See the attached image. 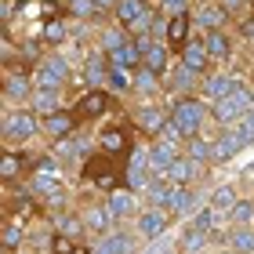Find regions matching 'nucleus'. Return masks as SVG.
Returning a JSON list of instances; mask_svg holds the SVG:
<instances>
[{"label":"nucleus","mask_w":254,"mask_h":254,"mask_svg":"<svg viewBox=\"0 0 254 254\" xmlns=\"http://www.w3.org/2000/svg\"><path fill=\"white\" fill-rule=\"evenodd\" d=\"M207 178V167L200 164V160H192V156H186L182 153L175 164L167 167V175H164V182H171V186H178V189H189V186H200V182Z\"/></svg>","instance_id":"4be33fe9"},{"label":"nucleus","mask_w":254,"mask_h":254,"mask_svg":"<svg viewBox=\"0 0 254 254\" xmlns=\"http://www.w3.org/2000/svg\"><path fill=\"white\" fill-rule=\"evenodd\" d=\"M51 233H55V236H69V240H91V236H87V225H84V214H80V207H76V211H69V214L51 218ZM91 244H95V240H91Z\"/></svg>","instance_id":"2f4dec72"},{"label":"nucleus","mask_w":254,"mask_h":254,"mask_svg":"<svg viewBox=\"0 0 254 254\" xmlns=\"http://www.w3.org/2000/svg\"><path fill=\"white\" fill-rule=\"evenodd\" d=\"M134 124V131L149 138V142H156V138H164V131L171 127V109H167V98L160 102H138V106L127 113Z\"/></svg>","instance_id":"6e6552de"},{"label":"nucleus","mask_w":254,"mask_h":254,"mask_svg":"<svg viewBox=\"0 0 254 254\" xmlns=\"http://www.w3.org/2000/svg\"><path fill=\"white\" fill-rule=\"evenodd\" d=\"M106 91H113L117 98H124V95H134V73H131V69H113V65H109Z\"/></svg>","instance_id":"58836bf2"},{"label":"nucleus","mask_w":254,"mask_h":254,"mask_svg":"<svg viewBox=\"0 0 254 254\" xmlns=\"http://www.w3.org/2000/svg\"><path fill=\"white\" fill-rule=\"evenodd\" d=\"M196 22V33H214V29H233V15L225 11L222 0H196V7L189 11Z\"/></svg>","instance_id":"4468645a"},{"label":"nucleus","mask_w":254,"mask_h":254,"mask_svg":"<svg viewBox=\"0 0 254 254\" xmlns=\"http://www.w3.org/2000/svg\"><path fill=\"white\" fill-rule=\"evenodd\" d=\"M37 4H40V7H62L65 0H37Z\"/></svg>","instance_id":"8fccbe9b"},{"label":"nucleus","mask_w":254,"mask_h":254,"mask_svg":"<svg viewBox=\"0 0 254 254\" xmlns=\"http://www.w3.org/2000/svg\"><path fill=\"white\" fill-rule=\"evenodd\" d=\"M247 80H251V87H254V62H251V76H247Z\"/></svg>","instance_id":"603ef678"},{"label":"nucleus","mask_w":254,"mask_h":254,"mask_svg":"<svg viewBox=\"0 0 254 254\" xmlns=\"http://www.w3.org/2000/svg\"><path fill=\"white\" fill-rule=\"evenodd\" d=\"M203 44H207V55H211L214 69H229V62H236V33L233 29L203 33Z\"/></svg>","instance_id":"412c9836"},{"label":"nucleus","mask_w":254,"mask_h":254,"mask_svg":"<svg viewBox=\"0 0 254 254\" xmlns=\"http://www.w3.org/2000/svg\"><path fill=\"white\" fill-rule=\"evenodd\" d=\"M171 254H178V251H171Z\"/></svg>","instance_id":"6e6d98bb"},{"label":"nucleus","mask_w":254,"mask_h":254,"mask_svg":"<svg viewBox=\"0 0 254 254\" xmlns=\"http://www.w3.org/2000/svg\"><path fill=\"white\" fill-rule=\"evenodd\" d=\"M69 109L76 113L80 127H87V124H106L109 113H120V98L113 95V91H106V87H91V91H84L80 98L69 102Z\"/></svg>","instance_id":"20e7f679"},{"label":"nucleus","mask_w":254,"mask_h":254,"mask_svg":"<svg viewBox=\"0 0 254 254\" xmlns=\"http://www.w3.org/2000/svg\"><path fill=\"white\" fill-rule=\"evenodd\" d=\"M138 233H134V225L127 229V225H117L109 236H102L91 244V254H138Z\"/></svg>","instance_id":"aec40b11"},{"label":"nucleus","mask_w":254,"mask_h":254,"mask_svg":"<svg viewBox=\"0 0 254 254\" xmlns=\"http://www.w3.org/2000/svg\"><path fill=\"white\" fill-rule=\"evenodd\" d=\"M156 7L164 11L167 18H175V15H189L196 7V0H156Z\"/></svg>","instance_id":"a18cd8bd"},{"label":"nucleus","mask_w":254,"mask_h":254,"mask_svg":"<svg viewBox=\"0 0 254 254\" xmlns=\"http://www.w3.org/2000/svg\"><path fill=\"white\" fill-rule=\"evenodd\" d=\"M171 222H175V214L167 207H142V214L134 218V233H138L142 244H156V240L167 236Z\"/></svg>","instance_id":"ddd939ff"},{"label":"nucleus","mask_w":254,"mask_h":254,"mask_svg":"<svg viewBox=\"0 0 254 254\" xmlns=\"http://www.w3.org/2000/svg\"><path fill=\"white\" fill-rule=\"evenodd\" d=\"M33 138H40V117L33 109H4L0 117V142L4 149H26Z\"/></svg>","instance_id":"f03ea898"},{"label":"nucleus","mask_w":254,"mask_h":254,"mask_svg":"<svg viewBox=\"0 0 254 254\" xmlns=\"http://www.w3.org/2000/svg\"><path fill=\"white\" fill-rule=\"evenodd\" d=\"M182 153H186V149L175 145V142H167V138H156V142H149V164H153V178H164L167 167L175 164Z\"/></svg>","instance_id":"bb28decb"},{"label":"nucleus","mask_w":254,"mask_h":254,"mask_svg":"<svg viewBox=\"0 0 254 254\" xmlns=\"http://www.w3.org/2000/svg\"><path fill=\"white\" fill-rule=\"evenodd\" d=\"M95 7L102 11V18L113 22V15H117V7H120V0H95Z\"/></svg>","instance_id":"09e8293b"},{"label":"nucleus","mask_w":254,"mask_h":254,"mask_svg":"<svg viewBox=\"0 0 254 254\" xmlns=\"http://www.w3.org/2000/svg\"><path fill=\"white\" fill-rule=\"evenodd\" d=\"M236 37L251 48V59H254V15H251L247 22H240V26H236Z\"/></svg>","instance_id":"de8ad7c7"},{"label":"nucleus","mask_w":254,"mask_h":254,"mask_svg":"<svg viewBox=\"0 0 254 254\" xmlns=\"http://www.w3.org/2000/svg\"><path fill=\"white\" fill-rule=\"evenodd\" d=\"M80 131V120H76V113L73 109H59V113H51V117H40V138L48 145L55 142H62V138H73Z\"/></svg>","instance_id":"dca6fc26"},{"label":"nucleus","mask_w":254,"mask_h":254,"mask_svg":"<svg viewBox=\"0 0 254 254\" xmlns=\"http://www.w3.org/2000/svg\"><path fill=\"white\" fill-rule=\"evenodd\" d=\"M203 207H207V200L200 196V186H189V189H178V186H175V189H171L167 211L175 214V218H189V222H192Z\"/></svg>","instance_id":"5701e85b"},{"label":"nucleus","mask_w":254,"mask_h":254,"mask_svg":"<svg viewBox=\"0 0 254 254\" xmlns=\"http://www.w3.org/2000/svg\"><path fill=\"white\" fill-rule=\"evenodd\" d=\"M244 117H247V109L236 102V95H229V98H222V102L211 106V127L214 131H229V127H236Z\"/></svg>","instance_id":"a878e982"},{"label":"nucleus","mask_w":254,"mask_h":254,"mask_svg":"<svg viewBox=\"0 0 254 254\" xmlns=\"http://www.w3.org/2000/svg\"><path fill=\"white\" fill-rule=\"evenodd\" d=\"M200 84H203V76L192 73V69L182 65V62H175V65H171V73L164 76L167 98H192V95H200Z\"/></svg>","instance_id":"6ab92c4d"},{"label":"nucleus","mask_w":254,"mask_h":254,"mask_svg":"<svg viewBox=\"0 0 254 254\" xmlns=\"http://www.w3.org/2000/svg\"><path fill=\"white\" fill-rule=\"evenodd\" d=\"M233 131H236L240 138H244V145L251 149V145H254V113H247V117H244V120H240V124L233 127Z\"/></svg>","instance_id":"49530a36"},{"label":"nucleus","mask_w":254,"mask_h":254,"mask_svg":"<svg viewBox=\"0 0 254 254\" xmlns=\"http://www.w3.org/2000/svg\"><path fill=\"white\" fill-rule=\"evenodd\" d=\"M65 4H73V0H65Z\"/></svg>","instance_id":"5fc2aeb1"},{"label":"nucleus","mask_w":254,"mask_h":254,"mask_svg":"<svg viewBox=\"0 0 254 254\" xmlns=\"http://www.w3.org/2000/svg\"><path fill=\"white\" fill-rule=\"evenodd\" d=\"M178 62H182V65H189L192 73H200V76H207V73L214 69L211 55H207V44H203V37H192V40L186 44V48H182Z\"/></svg>","instance_id":"cd10ccee"},{"label":"nucleus","mask_w":254,"mask_h":254,"mask_svg":"<svg viewBox=\"0 0 254 254\" xmlns=\"http://www.w3.org/2000/svg\"><path fill=\"white\" fill-rule=\"evenodd\" d=\"M76 76L84 80L87 87H106V80H109V55L98 51V48H87L84 55H80V62H76Z\"/></svg>","instance_id":"f3484780"},{"label":"nucleus","mask_w":254,"mask_h":254,"mask_svg":"<svg viewBox=\"0 0 254 254\" xmlns=\"http://www.w3.org/2000/svg\"><path fill=\"white\" fill-rule=\"evenodd\" d=\"M84 171V178H87V186H95L98 192H117V189H124V160H113V156H106V153H91L87 156V164L80 167Z\"/></svg>","instance_id":"423d86ee"},{"label":"nucleus","mask_w":254,"mask_h":254,"mask_svg":"<svg viewBox=\"0 0 254 254\" xmlns=\"http://www.w3.org/2000/svg\"><path fill=\"white\" fill-rule=\"evenodd\" d=\"M153 186V164H149V145H134L131 156L124 160V189L142 196Z\"/></svg>","instance_id":"9d476101"},{"label":"nucleus","mask_w":254,"mask_h":254,"mask_svg":"<svg viewBox=\"0 0 254 254\" xmlns=\"http://www.w3.org/2000/svg\"><path fill=\"white\" fill-rule=\"evenodd\" d=\"M240 87H244V76H233L229 69H211V73L203 76V84H200V98L207 106H214V102L236 95Z\"/></svg>","instance_id":"2eb2a0df"},{"label":"nucleus","mask_w":254,"mask_h":254,"mask_svg":"<svg viewBox=\"0 0 254 254\" xmlns=\"http://www.w3.org/2000/svg\"><path fill=\"white\" fill-rule=\"evenodd\" d=\"M218 254H236V251H229V247H222V251H218Z\"/></svg>","instance_id":"864d4df0"},{"label":"nucleus","mask_w":254,"mask_h":254,"mask_svg":"<svg viewBox=\"0 0 254 254\" xmlns=\"http://www.w3.org/2000/svg\"><path fill=\"white\" fill-rule=\"evenodd\" d=\"M62 175H65V167H62V164H55V160H51V153L44 149V153H40V160H37V167H33V175L26 178V189H29V196H33L37 203L51 200L55 192H62V189H65Z\"/></svg>","instance_id":"39448f33"},{"label":"nucleus","mask_w":254,"mask_h":254,"mask_svg":"<svg viewBox=\"0 0 254 254\" xmlns=\"http://www.w3.org/2000/svg\"><path fill=\"white\" fill-rule=\"evenodd\" d=\"M186 156L200 160L203 167H214V127L207 134H200V138H189L186 142Z\"/></svg>","instance_id":"e433bc0d"},{"label":"nucleus","mask_w":254,"mask_h":254,"mask_svg":"<svg viewBox=\"0 0 254 254\" xmlns=\"http://www.w3.org/2000/svg\"><path fill=\"white\" fill-rule=\"evenodd\" d=\"M171 182H164V178H153V186H149L145 192H142V200H145V207H167V200H171Z\"/></svg>","instance_id":"79ce46f5"},{"label":"nucleus","mask_w":254,"mask_h":254,"mask_svg":"<svg viewBox=\"0 0 254 254\" xmlns=\"http://www.w3.org/2000/svg\"><path fill=\"white\" fill-rule=\"evenodd\" d=\"M236 200H240V192L233 189V186H214L211 189V196H207V207H214V211H233L236 207Z\"/></svg>","instance_id":"a19ab883"},{"label":"nucleus","mask_w":254,"mask_h":254,"mask_svg":"<svg viewBox=\"0 0 254 254\" xmlns=\"http://www.w3.org/2000/svg\"><path fill=\"white\" fill-rule=\"evenodd\" d=\"M244 149H247L244 138H240L233 127H229V131H214V167H218V164H229V160H236Z\"/></svg>","instance_id":"7c9ffc66"},{"label":"nucleus","mask_w":254,"mask_h":254,"mask_svg":"<svg viewBox=\"0 0 254 254\" xmlns=\"http://www.w3.org/2000/svg\"><path fill=\"white\" fill-rule=\"evenodd\" d=\"M134 124L131 117H120V120H106L95 131V149L98 153H106L113 160H127L131 156V149H134Z\"/></svg>","instance_id":"7ed1b4c3"},{"label":"nucleus","mask_w":254,"mask_h":254,"mask_svg":"<svg viewBox=\"0 0 254 254\" xmlns=\"http://www.w3.org/2000/svg\"><path fill=\"white\" fill-rule=\"evenodd\" d=\"M80 214H84V225H87V236L91 240H102V236H109L113 229V214H109V207L106 200H91V203H80Z\"/></svg>","instance_id":"b1692460"},{"label":"nucleus","mask_w":254,"mask_h":254,"mask_svg":"<svg viewBox=\"0 0 254 254\" xmlns=\"http://www.w3.org/2000/svg\"><path fill=\"white\" fill-rule=\"evenodd\" d=\"M37 84L29 69H4V109H29Z\"/></svg>","instance_id":"1a4fd4ad"},{"label":"nucleus","mask_w":254,"mask_h":254,"mask_svg":"<svg viewBox=\"0 0 254 254\" xmlns=\"http://www.w3.org/2000/svg\"><path fill=\"white\" fill-rule=\"evenodd\" d=\"M175 62H178L175 51H171L164 40H149L145 48H142V65L149 69V73H156V76H167Z\"/></svg>","instance_id":"393cba45"},{"label":"nucleus","mask_w":254,"mask_h":254,"mask_svg":"<svg viewBox=\"0 0 254 254\" xmlns=\"http://www.w3.org/2000/svg\"><path fill=\"white\" fill-rule=\"evenodd\" d=\"M127 44H131V29L117 26V22H109V26L95 29V48H98V51H106V55L120 51V48H127Z\"/></svg>","instance_id":"473e14b6"},{"label":"nucleus","mask_w":254,"mask_h":254,"mask_svg":"<svg viewBox=\"0 0 254 254\" xmlns=\"http://www.w3.org/2000/svg\"><path fill=\"white\" fill-rule=\"evenodd\" d=\"M65 91H55V87H37V95H33V102H29V109L37 113V117H51V113H59V109H65Z\"/></svg>","instance_id":"72a5a7b5"},{"label":"nucleus","mask_w":254,"mask_h":254,"mask_svg":"<svg viewBox=\"0 0 254 254\" xmlns=\"http://www.w3.org/2000/svg\"><path fill=\"white\" fill-rule=\"evenodd\" d=\"M153 7H156L153 0H120V7H117V15H113V22H117V26H124V29H131L134 22L145 18Z\"/></svg>","instance_id":"f704fd0d"},{"label":"nucleus","mask_w":254,"mask_h":254,"mask_svg":"<svg viewBox=\"0 0 254 254\" xmlns=\"http://www.w3.org/2000/svg\"><path fill=\"white\" fill-rule=\"evenodd\" d=\"M15 4H22V7H26V4H37V0H15Z\"/></svg>","instance_id":"3c124183"},{"label":"nucleus","mask_w":254,"mask_h":254,"mask_svg":"<svg viewBox=\"0 0 254 254\" xmlns=\"http://www.w3.org/2000/svg\"><path fill=\"white\" fill-rule=\"evenodd\" d=\"M229 251L254 254V229H233V233H229Z\"/></svg>","instance_id":"37998d69"},{"label":"nucleus","mask_w":254,"mask_h":254,"mask_svg":"<svg viewBox=\"0 0 254 254\" xmlns=\"http://www.w3.org/2000/svg\"><path fill=\"white\" fill-rule=\"evenodd\" d=\"M229 222L233 229H254V196H240L236 207L229 211Z\"/></svg>","instance_id":"ea45409f"},{"label":"nucleus","mask_w":254,"mask_h":254,"mask_svg":"<svg viewBox=\"0 0 254 254\" xmlns=\"http://www.w3.org/2000/svg\"><path fill=\"white\" fill-rule=\"evenodd\" d=\"M167 109H171V124L178 127V134L186 138H200L211 131V106L192 95V98H167Z\"/></svg>","instance_id":"f257e3e1"},{"label":"nucleus","mask_w":254,"mask_h":254,"mask_svg":"<svg viewBox=\"0 0 254 254\" xmlns=\"http://www.w3.org/2000/svg\"><path fill=\"white\" fill-rule=\"evenodd\" d=\"M73 76H76V62L69 59L65 51H48V59L33 69V84L37 87H55V91H69Z\"/></svg>","instance_id":"0eeeda50"},{"label":"nucleus","mask_w":254,"mask_h":254,"mask_svg":"<svg viewBox=\"0 0 254 254\" xmlns=\"http://www.w3.org/2000/svg\"><path fill=\"white\" fill-rule=\"evenodd\" d=\"M37 160L40 156L26 153V149H4V156H0V182L4 186H26V178L33 175Z\"/></svg>","instance_id":"f8f14e48"},{"label":"nucleus","mask_w":254,"mask_h":254,"mask_svg":"<svg viewBox=\"0 0 254 254\" xmlns=\"http://www.w3.org/2000/svg\"><path fill=\"white\" fill-rule=\"evenodd\" d=\"M48 153H51L55 164H62V167H73V164L84 167V164H87V156L95 153V138H87L84 131H76L73 138H62V142L48 145Z\"/></svg>","instance_id":"9b49d317"},{"label":"nucleus","mask_w":254,"mask_h":254,"mask_svg":"<svg viewBox=\"0 0 254 254\" xmlns=\"http://www.w3.org/2000/svg\"><path fill=\"white\" fill-rule=\"evenodd\" d=\"M225 4V11L233 15V29L240 26V22H247L251 15H254V0H222Z\"/></svg>","instance_id":"c03bdc74"},{"label":"nucleus","mask_w":254,"mask_h":254,"mask_svg":"<svg viewBox=\"0 0 254 254\" xmlns=\"http://www.w3.org/2000/svg\"><path fill=\"white\" fill-rule=\"evenodd\" d=\"M134 95L142 98V102H160V98H167V87H164V76H156V73H149V69H134Z\"/></svg>","instance_id":"c85d7f7f"},{"label":"nucleus","mask_w":254,"mask_h":254,"mask_svg":"<svg viewBox=\"0 0 254 254\" xmlns=\"http://www.w3.org/2000/svg\"><path fill=\"white\" fill-rule=\"evenodd\" d=\"M109 65L113 69H131V73H134V69H142V48L131 40L127 48H120V51L109 55Z\"/></svg>","instance_id":"4c0bfd02"},{"label":"nucleus","mask_w":254,"mask_h":254,"mask_svg":"<svg viewBox=\"0 0 254 254\" xmlns=\"http://www.w3.org/2000/svg\"><path fill=\"white\" fill-rule=\"evenodd\" d=\"M106 207H109V214H113V225H127V222L134 225V218L142 214L145 200L138 192H131V189H117V192L106 196Z\"/></svg>","instance_id":"a211bd4d"},{"label":"nucleus","mask_w":254,"mask_h":254,"mask_svg":"<svg viewBox=\"0 0 254 254\" xmlns=\"http://www.w3.org/2000/svg\"><path fill=\"white\" fill-rule=\"evenodd\" d=\"M192 37H200V33H196L192 15H175V18H171V29H167V48L175 51V59L182 55V48H186V44H189Z\"/></svg>","instance_id":"c756f323"},{"label":"nucleus","mask_w":254,"mask_h":254,"mask_svg":"<svg viewBox=\"0 0 254 254\" xmlns=\"http://www.w3.org/2000/svg\"><path fill=\"white\" fill-rule=\"evenodd\" d=\"M211 244H214L211 233H203V229H196V225L189 222L175 251H178V254H207V251H211Z\"/></svg>","instance_id":"c9c22d12"}]
</instances>
